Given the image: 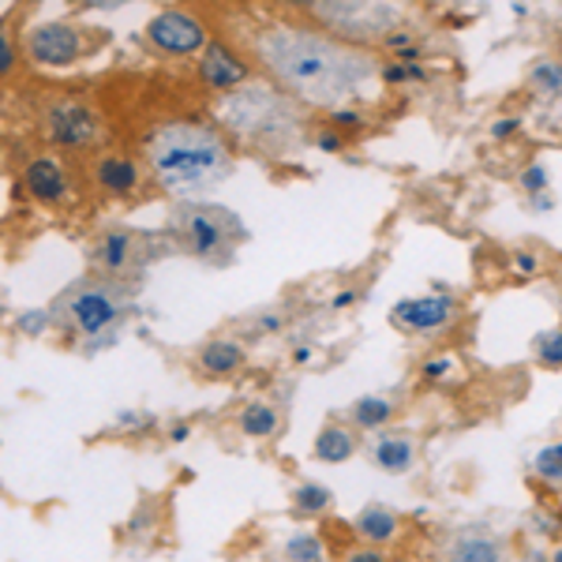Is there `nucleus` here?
<instances>
[{
	"label": "nucleus",
	"instance_id": "36",
	"mask_svg": "<svg viewBox=\"0 0 562 562\" xmlns=\"http://www.w3.org/2000/svg\"><path fill=\"white\" fill-rule=\"evenodd\" d=\"M518 128H521V116H503V121L492 124V135H495V139H510Z\"/></svg>",
	"mask_w": 562,
	"mask_h": 562
},
{
	"label": "nucleus",
	"instance_id": "29",
	"mask_svg": "<svg viewBox=\"0 0 562 562\" xmlns=\"http://www.w3.org/2000/svg\"><path fill=\"white\" fill-rule=\"evenodd\" d=\"M521 192L525 195H543V192H548V166H543V161H532V166H525Z\"/></svg>",
	"mask_w": 562,
	"mask_h": 562
},
{
	"label": "nucleus",
	"instance_id": "35",
	"mask_svg": "<svg viewBox=\"0 0 562 562\" xmlns=\"http://www.w3.org/2000/svg\"><path fill=\"white\" fill-rule=\"evenodd\" d=\"M15 71V49H12V38H0V76H12Z\"/></svg>",
	"mask_w": 562,
	"mask_h": 562
},
{
	"label": "nucleus",
	"instance_id": "2",
	"mask_svg": "<svg viewBox=\"0 0 562 562\" xmlns=\"http://www.w3.org/2000/svg\"><path fill=\"white\" fill-rule=\"evenodd\" d=\"M147 166L169 195L195 199L233 173V154L222 135L206 124L173 121L150 135Z\"/></svg>",
	"mask_w": 562,
	"mask_h": 562
},
{
	"label": "nucleus",
	"instance_id": "14",
	"mask_svg": "<svg viewBox=\"0 0 562 562\" xmlns=\"http://www.w3.org/2000/svg\"><path fill=\"white\" fill-rule=\"evenodd\" d=\"M442 562H506V540L492 529H458L442 540Z\"/></svg>",
	"mask_w": 562,
	"mask_h": 562
},
{
	"label": "nucleus",
	"instance_id": "26",
	"mask_svg": "<svg viewBox=\"0 0 562 562\" xmlns=\"http://www.w3.org/2000/svg\"><path fill=\"white\" fill-rule=\"evenodd\" d=\"M532 357L540 368H562V330H543L532 338Z\"/></svg>",
	"mask_w": 562,
	"mask_h": 562
},
{
	"label": "nucleus",
	"instance_id": "33",
	"mask_svg": "<svg viewBox=\"0 0 562 562\" xmlns=\"http://www.w3.org/2000/svg\"><path fill=\"white\" fill-rule=\"evenodd\" d=\"M312 143H315V147H319V150H326V154H338L341 147H346V139H341V135L334 132V128L315 132V135H312Z\"/></svg>",
	"mask_w": 562,
	"mask_h": 562
},
{
	"label": "nucleus",
	"instance_id": "22",
	"mask_svg": "<svg viewBox=\"0 0 562 562\" xmlns=\"http://www.w3.org/2000/svg\"><path fill=\"white\" fill-rule=\"evenodd\" d=\"M289 503H293V514H301V518H323L334 506V495L319 480H301V484L289 492Z\"/></svg>",
	"mask_w": 562,
	"mask_h": 562
},
{
	"label": "nucleus",
	"instance_id": "19",
	"mask_svg": "<svg viewBox=\"0 0 562 562\" xmlns=\"http://www.w3.org/2000/svg\"><path fill=\"white\" fill-rule=\"evenodd\" d=\"M312 454L315 461H323V465H341V461H349L357 454V431L341 428V424H326V428L315 435Z\"/></svg>",
	"mask_w": 562,
	"mask_h": 562
},
{
	"label": "nucleus",
	"instance_id": "9",
	"mask_svg": "<svg viewBox=\"0 0 562 562\" xmlns=\"http://www.w3.org/2000/svg\"><path fill=\"white\" fill-rule=\"evenodd\" d=\"M150 256V237H139L132 229H105L90 244V267L102 278H124L128 270L143 267Z\"/></svg>",
	"mask_w": 562,
	"mask_h": 562
},
{
	"label": "nucleus",
	"instance_id": "8",
	"mask_svg": "<svg viewBox=\"0 0 562 562\" xmlns=\"http://www.w3.org/2000/svg\"><path fill=\"white\" fill-rule=\"evenodd\" d=\"M458 319V301L447 293H424V296H405L394 304L390 323L402 334L413 338H435V334H447Z\"/></svg>",
	"mask_w": 562,
	"mask_h": 562
},
{
	"label": "nucleus",
	"instance_id": "38",
	"mask_svg": "<svg viewBox=\"0 0 562 562\" xmlns=\"http://www.w3.org/2000/svg\"><path fill=\"white\" fill-rule=\"evenodd\" d=\"M188 431H192V428H188V424H173V431H169V439H173V442H184V439H188Z\"/></svg>",
	"mask_w": 562,
	"mask_h": 562
},
{
	"label": "nucleus",
	"instance_id": "10",
	"mask_svg": "<svg viewBox=\"0 0 562 562\" xmlns=\"http://www.w3.org/2000/svg\"><path fill=\"white\" fill-rule=\"evenodd\" d=\"M147 42L169 57H195L211 45L206 26L188 12H158L147 23Z\"/></svg>",
	"mask_w": 562,
	"mask_h": 562
},
{
	"label": "nucleus",
	"instance_id": "21",
	"mask_svg": "<svg viewBox=\"0 0 562 562\" xmlns=\"http://www.w3.org/2000/svg\"><path fill=\"white\" fill-rule=\"evenodd\" d=\"M237 428L248 435V439H274L281 431V413L270 402H248L237 416Z\"/></svg>",
	"mask_w": 562,
	"mask_h": 562
},
{
	"label": "nucleus",
	"instance_id": "12",
	"mask_svg": "<svg viewBox=\"0 0 562 562\" xmlns=\"http://www.w3.org/2000/svg\"><path fill=\"white\" fill-rule=\"evenodd\" d=\"M23 188H26V195L42 206H60V203H68V195H71L65 166H60V158H53V154H34V158L26 161Z\"/></svg>",
	"mask_w": 562,
	"mask_h": 562
},
{
	"label": "nucleus",
	"instance_id": "23",
	"mask_svg": "<svg viewBox=\"0 0 562 562\" xmlns=\"http://www.w3.org/2000/svg\"><path fill=\"white\" fill-rule=\"evenodd\" d=\"M281 562H326V543L319 532H293V537L281 540Z\"/></svg>",
	"mask_w": 562,
	"mask_h": 562
},
{
	"label": "nucleus",
	"instance_id": "7",
	"mask_svg": "<svg viewBox=\"0 0 562 562\" xmlns=\"http://www.w3.org/2000/svg\"><path fill=\"white\" fill-rule=\"evenodd\" d=\"M102 116L87 98H53L42 109V135L57 150H87L102 139Z\"/></svg>",
	"mask_w": 562,
	"mask_h": 562
},
{
	"label": "nucleus",
	"instance_id": "6",
	"mask_svg": "<svg viewBox=\"0 0 562 562\" xmlns=\"http://www.w3.org/2000/svg\"><path fill=\"white\" fill-rule=\"evenodd\" d=\"M60 312H65V323L71 330L83 341H94V346H109L116 326L124 323V301L109 281H87V285L71 289L60 301Z\"/></svg>",
	"mask_w": 562,
	"mask_h": 562
},
{
	"label": "nucleus",
	"instance_id": "13",
	"mask_svg": "<svg viewBox=\"0 0 562 562\" xmlns=\"http://www.w3.org/2000/svg\"><path fill=\"white\" fill-rule=\"evenodd\" d=\"M199 79H203L206 87L229 94V90H240V87L251 83V68L244 65V60L229 49V45L211 42L203 53H199Z\"/></svg>",
	"mask_w": 562,
	"mask_h": 562
},
{
	"label": "nucleus",
	"instance_id": "37",
	"mask_svg": "<svg viewBox=\"0 0 562 562\" xmlns=\"http://www.w3.org/2000/svg\"><path fill=\"white\" fill-rule=\"evenodd\" d=\"M349 304H357V293H352V289H346V293L334 296V307H349Z\"/></svg>",
	"mask_w": 562,
	"mask_h": 562
},
{
	"label": "nucleus",
	"instance_id": "28",
	"mask_svg": "<svg viewBox=\"0 0 562 562\" xmlns=\"http://www.w3.org/2000/svg\"><path fill=\"white\" fill-rule=\"evenodd\" d=\"M428 79V71L420 65H409V60H397V65H386L383 68V83H424Z\"/></svg>",
	"mask_w": 562,
	"mask_h": 562
},
{
	"label": "nucleus",
	"instance_id": "4",
	"mask_svg": "<svg viewBox=\"0 0 562 562\" xmlns=\"http://www.w3.org/2000/svg\"><path fill=\"white\" fill-rule=\"evenodd\" d=\"M169 222H173V237L180 248L192 259L214 262V267L217 262H229L237 244L248 237V229L240 225L237 214L211 203H177Z\"/></svg>",
	"mask_w": 562,
	"mask_h": 562
},
{
	"label": "nucleus",
	"instance_id": "15",
	"mask_svg": "<svg viewBox=\"0 0 562 562\" xmlns=\"http://www.w3.org/2000/svg\"><path fill=\"white\" fill-rule=\"evenodd\" d=\"M368 458H371V465H375L379 473L409 476L416 469V461H420V447H416V439L409 431H383L375 442H371Z\"/></svg>",
	"mask_w": 562,
	"mask_h": 562
},
{
	"label": "nucleus",
	"instance_id": "25",
	"mask_svg": "<svg viewBox=\"0 0 562 562\" xmlns=\"http://www.w3.org/2000/svg\"><path fill=\"white\" fill-rule=\"evenodd\" d=\"M532 473H537L543 484H562V442H548L532 454Z\"/></svg>",
	"mask_w": 562,
	"mask_h": 562
},
{
	"label": "nucleus",
	"instance_id": "41",
	"mask_svg": "<svg viewBox=\"0 0 562 562\" xmlns=\"http://www.w3.org/2000/svg\"><path fill=\"white\" fill-rule=\"evenodd\" d=\"M90 4H116V0H90Z\"/></svg>",
	"mask_w": 562,
	"mask_h": 562
},
{
	"label": "nucleus",
	"instance_id": "1",
	"mask_svg": "<svg viewBox=\"0 0 562 562\" xmlns=\"http://www.w3.org/2000/svg\"><path fill=\"white\" fill-rule=\"evenodd\" d=\"M251 45L262 71L304 105L334 109L360 94L371 76H383L368 49L312 26L274 23L259 31Z\"/></svg>",
	"mask_w": 562,
	"mask_h": 562
},
{
	"label": "nucleus",
	"instance_id": "18",
	"mask_svg": "<svg viewBox=\"0 0 562 562\" xmlns=\"http://www.w3.org/2000/svg\"><path fill=\"white\" fill-rule=\"evenodd\" d=\"M244 368V349L233 338H214L199 349V371H206L211 379H229Z\"/></svg>",
	"mask_w": 562,
	"mask_h": 562
},
{
	"label": "nucleus",
	"instance_id": "27",
	"mask_svg": "<svg viewBox=\"0 0 562 562\" xmlns=\"http://www.w3.org/2000/svg\"><path fill=\"white\" fill-rule=\"evenodd\" d=\"M49 326H53V312H49V307H31V312L15 315V330L26 334V338H42Z\"/></svg>",
	"mask_w": 562,
	"mask_h": 562
},
{
	"label": "nucleus",
	"instance_id": "32",
	"mask_svg": "<svg viewBox=\"0 0 562 562\" xmlns=\"http://www.w3.org/2000/svg\"><path fill=\"white\" fill-rule=\"evenodd\" d=\"M330 121L338 124V128H360V124H364V116H360L352 105H334L330 109Z\"/></svg>",
	"mask_w": 562,
	"mask_h": 562
},
{
	"label": "nucleus",
	"instance_id": "20",
	"mask_svg": "<svg viewBox=\"0 0 562 562\" xmlns=\"http://www.w3.org/2000/svg\"><path fill=\"white\" fill-rule=\"evenodd\" d=\"M390 420H394V402L386 394H364L349 409V424L360 431H386Z\"/></svg>",
	"mask_w": 562,
	"mask_h": 562
},
{
	"label": "nucleus",
	"instance_id": "31",
	"mask_svg": "<svg viewBox=\"0 0 562 562\" xmlns=\"http://www.w3.org/2000/svg\"><path fill=\"white\" fill-rule=\"evenodd\" d=\"M341 562H390L383 548H375V543H360V548H352Z\"/></svg>",
	"mask_w": 562,
	"mask_h": 562
},
{
	"label": "nucleus",
	"instance_id": "34",
	"mask_svg": "<svg viewBox=\"0 0 562 562\" xmlns=\"http://www.w3.org/2000/svg\"><path fill=\"white\" fill-rule=\"evenodd\" d=\"M510 267H514V274H525V278H529V274H537V270H540V259L532 256V251H514V256H510Z\"/></svg>",
	"mask_w": 562,
	"mask_h": 562
},
{
	"label": "nucleus",
	"instance_id": "11",
	"mask_svg": "<svg viewBox=\"0 0 562 562\" xmlns=\"http://www.w3.org/2000/svg\"><path fill=\"white\" fill-rule=\"evenodd\" d=\"M26 53L34 65L45 68H65L83 57V34L68 23H38L26 34Z\"/></svg>",
	"mask_w": 562,
	"mask_h": 562
},
{
	"label": "nucleus",
	"instance_id": "3",
	"mask_svg": "<svg viewBox=\"0 0 562 562\" xmlns=\"http://www.w3.org/2000/svg\"><path fill=\"white\" fill-rule=\"evenodd\" d=\"M217 116L237 139L262 154H285L301 143L304 109L278 83H248L222 94Z\"/></svg>",
	"mask_w": 562,
	"mask_h": 562
},
{
	"label": "nucleus",
	"instance_id": "24",
	"mask_svg": "<svg viewBox=\"0 0 562 562\" xmlns=\"http://www.w3.org/2000/svg\"><path fill=\"white\" fill-rule=\"evenodd\" d=\"M525 83H529V90H537L540 98H559L562 94V60L540 57L537 65L529 68Z\"/></svg>",
	"mask_w": 562,
	"mask_h": 562
},
{
	"label": "nucleus",
	"instance_id": "39",
	"mask_svg": "<svg viewBox=\"0 0 562 562\" xmlns=\"http://www.w3.org/2000/svg\"><path fill=\"white\" fill-rule=\"evenodd\" d=\"M293 357H296V360H301V364H304V360H312V349H307V346H301V349L293 352Z\"/></svg>",
	"mask_w": 562,
	"mask_h": 562
},
{
	"label": "nucleus",
	"instance_id": "17",
	"mask_svg": "<svg viewBox=\"0 0 562 562\" xmlns=\"http://www.w3.org/2000/svg\"><path fill=\"white\" fill-rule=\"evenodd\" d=\"M352 532H357L364 543H375V548H386V543L397 540V532H402V518H397L390 506H379L371 503L364 510L352 518Z\"/></svg>",
	"mask_w": 562,
	"mask_h": 562
},
{
	"label": "nucleus",
	"instance_id": "40",
	"mask_svg": "<svg viewBox=\"0 0 562 562\" xmlns=\"http://www.w3.org/2000/svg\"><path fill=\"white\" fill-rule=\"evenodd\" d=\"M551 562H562V543H559L555 551H551Z\"/></svg>",
	"mask_w": 562,
	"mask_h": 562
},
{
	"label": "nucleus",
	"instance_id": "16",
	"mask_svg": "<svg viewBox=\"0 0 562 562\" xmlns=\"http://www.w3.org/2000/svg\"><path fill=\"white\" fill-rule=\"evenodd\" d=\"M94 184L109 195H132V192H139L143 173L124 154H102V158L94 161Z\"/></svg>",
	"mask_w": 562,
	"mask_h": 562
},
{
	"label": "nucleus",
	"instance_id": "30",
	"mask_svg": "<svg viewBox=\"0 0 562 562\" xmlns=\"http://www.w3.org/2000/svg\"><path fill=\"white\" fill-rule=\"evenodd\" d=\"M458 364L450 357H431V360H424V379H428V383H442V379L450 375V371H454Z\"/></svg>",
	"mask_w": 562,
	"mask_h": 562
},
{
	"label": "nucleus",
	"instance_id": "5",
	"mask_svg": "<svg viewBox=\"0 0 562 562\" xmlns=\"http://www.w3.org/2000/svg\"><path fill=\"white\" fill-rule=\"evenodd\" d=\"M304 12L352 45L390 38L405 23V8L394 0H307Z\"/></svg>",
	"mask_w": 562,
	"mask_h": 562
}]
</instances>
